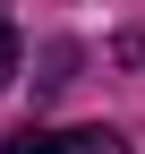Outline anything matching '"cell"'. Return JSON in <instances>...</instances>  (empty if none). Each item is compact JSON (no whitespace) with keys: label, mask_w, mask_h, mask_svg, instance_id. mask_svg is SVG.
I'll return each instance as SVG.
<instances>
[{"label":"cell","mask_w":145,"mask_h":154,"mask_svg":"<svg viewBox=\"0 0 145 154\" xmlns=\"http://www.w3.org/2000/svg\"><path fill=\"white\" fill-rule=\"evenodd\" d=\"M0 154H128V137L120 128H9V146Z\"/></svg>","instance_id":"6da1fadb"},{"label":"cell","mask_w":145,"mask_h":154,"mask_svg":"<svg viewBox=\"0 0 145 154\" xmlns=\"http://www.w3.org/2000/svg\"><path fill=\"white\" fill-rule=\"evenodd\" d=\"M9 86H17V26L0 17V94H9Z\"/></svg>","instance_id":"7a4b0ae2"}]
</instances>
